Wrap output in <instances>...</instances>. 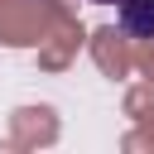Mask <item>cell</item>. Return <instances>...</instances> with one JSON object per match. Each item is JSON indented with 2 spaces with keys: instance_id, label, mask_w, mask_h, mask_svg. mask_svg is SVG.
Wrapping results in <instances>:
<instances>
[{
  "instance_id": "cell-1",
  "label": "cell",
  "mask_w": 154,
  "mask_h": 154,
  "mask_svg": "<svg viewBox=\"0 0 154 154\" xmlns=\"http://www.w3.org/2000/svg\"><path fill=\"white\" fill-rule=\"evenodd\" d=\"M116 19L130 38H154V0H120Z\"/></svg>"
},
{
  "instance_id": "cell-2",
  "label": "cell",
  "mask_w": 154,
  "mask_h": 154,
  "mask_svg": "<svg viewBox=\"0 0 154 154\" xmlns=\"http://www.w3.org/2000/svg\"><path fill=\"white\" fill-rule=\"evenodd\" d=\"M91 5H116V0H91Z\"/></svg>"
}]
</instances>
